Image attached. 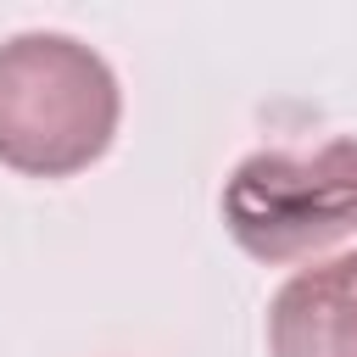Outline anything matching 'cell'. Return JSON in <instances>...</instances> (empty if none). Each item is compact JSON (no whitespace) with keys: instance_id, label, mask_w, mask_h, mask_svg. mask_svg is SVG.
<instances>
[{"instance_id":"1","label":"cell","mask_w":357,"mask_h":357,"mask_svg":"<svg viewBox=\"0 0 357 357\" xmlns=\"http://www.w3.org/2000/svg\"><path fill=\"white\" fill-rule=\"evenodd\" d=\"M123 123L112 61L61 28L0 39V167L28 178H73L95 167Z\"/></svg>"},{"instance_id":"2","label":"cell","mask_w":357,"mask_h":357,"mask_svg":"<svg viewBox=\"0 0 357 357\" xmlns=\"http://www.w3.org/2000/svg\"><path fill=\"white\" fill-rule=\"evenodd\" d=\"M218 212L229 240L251 262H301L357 234V134H335L312 151H245Z\"/></svg>"},{"instance_id":"3","label":"cell","mask_w":357,"mask_h":357,"mask_svg":"<svg viewBox=\"0 0 357 357\" xmlns=\"http://www.w3.org/2000/svg\"><path fill=\"white\" fill-rule=\"evenodd\" d=\"M268 357H357V245L296 268L268 296Z\"/></svg>"}]
</instances>
